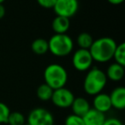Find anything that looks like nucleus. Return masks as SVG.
I'll use <instances>...</instances> for the list:
<instances>
[{
  "label": "nucleus",
  "mask_w": 125,
  "mask_h": 125,
  "mask_svg": "<svg viewBox=\"0 0 125 125\" xmlns=\"http://www.w3.org/2000/svg\"><path fill=\"white\" fill-rule=\"evenodd\" d=\"M108 2L111 4H114V5H118V4H121L122 3H123L124 0H107Z\"/></svg>",
  "instance_id": "nucleus-25"
},
{
  "label": "nucleus",
  "mask_w": 125,
  "mask_h": 125,
  "mask_svg": "<svg viewBox=\"0 0 125 125\" xmlns=\"http://www.w3.org/2000/svg\"><path fill=\"white\" fill-rule=\"evenodd\" d=\"M85 125H103L105 116L104 113H102L94 108H90L89 111L82 116Z\"/></svg>",
  "instance_id": "nucleus-11"
},
{
  "label": "nucleus",
  "mask_w": 125,
  "mask_h": 125,
  "mask_svg": "<svg viewBox=\"0 0 125 125\" xmlns=\"http://www.w3.org/2000/svg\"><path fill=\"white\" fill-rule=\"evenodd\" d=\"M105 75L107 79H110L113 82L121 81L124 76V66L118 64L116 62L111 63L107 68Z\"/></svg>",
  "instance_id": "nucleus-13"
},
{
  "label": "nucleus",
  "mask_w": 125,
  "mask_h": 125,
  "mask_svg": "<svg viewBox=\"0 0 125 125\" xmlns=\"http://www.w3.org/2000/svg\"><path fill=\"white\" fill-rule=\"evenodd\" d=\"M52 27L55 33H66L70 27V18L56 16V17L52 21Z\"/></svg>",
  "instance_id": "nucleus-14"
},
{
  "label": "nucleus",
  "mask_w": 125,
  "mask_h": 125,
  "mask_svg": "<svg viewBox=\"0 0 125 125\" xmlns=\"http://www.w3.org/2000/svg\"><path fill=\"white\" fill-rule=\"evenodd\" d=\"M52 93H53V89L51 87H49L46 83H43L40 85L36 91L37 96L42 101L50 100L52 96Z\"/></svg>",
  "instance_id": "nucleus-16"
},
{
  "label": "nucleus",
  "mask_w": 125,
  "mask_h": 125,
  "mask_svg": "<svg viewBox=\"0 0 125 125\" xmlns=\"http://www.w3.org/2000/svg\"><path fill=\"white\" fill-rule=\"evenodd\" d=\"M111 106L117 110L125 108V88L123 87H117L112 90L110 94Z\"/></svg>",
  "instance_id": "nucleus-9"
},
{
  "label": "nucleus",
  "mask_w": 125,
  "mask_h": 125,
  "mask_svg": "<svg viewBox=\"0 0 125 125\" xmlns=\"http://www.w3.org/2000/svg\"><path fill=\"white\" fill-rule=\"evenodd\" d=\"M10 113L9 106L3 102H0V123H7L8 117Z\"/></svg>",
  "instance_id": "nucleus-20"
},
{
  "label": "nucleus",
  "mask_w": 125,
  "mask_h": 125,
  "mask_svg": "<svg viewBox=\"0 0 125 125\" xmlns=\"http://www.w3.org/2000/svg\"><path fill=\"white\" fill-rule=\"evenodd\" d=\"M94 62L90 52L87 49H78L72 57L74 68L78 71H86L91 68Z\"/></svg>",
  "instance_id": "nucleus-6"
},
{
  "label": "nucleus",
  "mask_w": 125,
  "mask_h": 125,
  "mask_svg": "<svg viewBox=\"0 0 125 125\" xmlns=\"http://www.w3.org/2000/svg\"><path fill=\"white\" fill-rule=\"evenodd\" d=\"M32 51L37 55H43L49 51L48 41L45 39H36L31 45Z\"/></svg>",
  "instance_id": "nucleus-15"
},
{
  "label": "nucleus",
  "mask_w": 125,
  "mask_h": 125,
  "mask_svg": "<svg viewBox=\"0 0 125 125\" xmlns=\"http://www.w3.org/2000/svg\"><path fill=\"white\" fill-rule=\"evenodd\" d=\"M93 104H94V109L102 113L107 112L112 107L109 94H102V93H99V94L94 95Z\"/></svg>",
  "instance_id": "nucleus-10"
},
{
  "label": "nucleus",
  "mask_w": 125,
  "mask_h": 125,
  "mask_svg": "<svg viewBox=\"0 0 125 125\" xmlns=\"http://www.w3.org/2000/svg\"><path fill=\"white\" fill-rule=\"evenodd\" d=\"M23 125H29V124H28V123H24Z\"/></svg>",
  "instance_id": "nucleus-27"
},
{
  "label": "nucleus",
  "mask_w": 125,
  "mask_h": 125,
  "mask_svg": "<svg viewBox=\"0 0 125 125\" xmlns=\"http://www.w3.org/2000/svg\"><path fill=\"white\" fill-rule=\"evenodd\" d=\"M5 8L3 5V4H0V19H2L5 16Z\"/></svg>",
  "instance_id": "nucleus-24"
},
{
  "label": "nucleus",
  "mask_w": 125,
  "mask_h": 125,
  "mask_svg": "<svg viewBox=\"0 0 125 125\" xmlns=\"http://www.w3.org/2000/svg\"><path fill=\"white\" fill-rule=\"evenodd\" d=\"M103 125H123V124L119 119L115 117H111V118H108V119L105 118Z\"/></svg>",
  "instance_id": "nucleus-23"
},
{
  "label": "nucleus",
  "mask_w": 125,
  "mask_h": 125,
  "mask_svg": "<svg viewBox=\"0 0 125 125\" xmlns=\"http://www.w3.org/2000/svg\"><path fill=\"white\" fill-rule=\"evenodd\" d=\"M75 99L73 93L66 87H60L53 90L51 100L54 105L59 108H69L71 106Z\"/></svg>",
  "instance_id": "nucleus-8"
},
{
  "label": "nucleus",
  "mask_w": 125,
  "mask_h": 125,
  "mask_svg": "<svg viewBox=\"0 0 125 125\" xmlns=\"http://www.w3.org/2000/svg\"><path fill=\"white\" fill-rule=\"evenodd\" d=\"M107 77L103 70L99 68H92L88 70L83 82L85 92L89 95H96L101 93L105 87Z\"/></svg>",
  "instance_id": "nucleus-2"
},
{
  "label": "nucleus",
  "mask_w": 125,
  "mask_h": 125,
  "mask_svg": "<svg viewBox=\"0 0 125 125\" xmlns=\"http://www.w3.org/2000/svg\"><path fill=\"white\" fill-rule=\"evenodd\" d=\"M116 43L110 37H102L94 40L92 45L88 49L94 61L99 62H105L113 57Z\"/></svg>",
  "instance_id": "nucleus-1"
},
{
  "label": "nucleus",
  "mask_w": 125,
  "mask_h": 125,
  "mask_svg": "<svg viewBox=\"0 0 125 125\" xmlns=\"http://www.w3.org/2000/svg\"><path fill=\"white\" fill-rule=\"evenodd\" d=\"M52 9L57 16L70 18L76 14L79 2L78 0H57Z\"/></svg>",
  "instance_id": "nucleus-7"
},
{
  "label": "nucleus",
  "mask_w": 125,
  "mask_h": 125,
  "mask_svg": "<svg viewBox=\"0 0 125 125\" xmlns=\"http://www.w3.org/2000/svg\"><path fill=\"white\" fill-rule=\"evenodd\" d=\"M49 51L56 57H66L72 52L74 42L66 33H55L48 40Z\"/></svg>",
  "instance_id": "nucleus-4"
},
{
  "label": "nucleus",
  "mask_w": 125,
  "mask_h": 125,
  "mask_svg": "<svg viewBox=\"0 0 125 125\" xmlns=\"http://www.w3.org/2000/svg\"><path fill=\"white\" fill-rule=\"evenodd\" d=\"M73 114L79 116H83L90 109V104L89 102L86 99L82 97H77L75 98L72 103L71 106Z\"/></svg>",
  "instance_id": "nucleus-12"
},
{
  "label": "nucleus",
  "mask_w": 125,
  "mask_h": 125,
  "mask_svg": "<svg viewBox=\"0 0 125 125\" xmlns=\"http://www.w3.org/2000/svg\"><path fill=\"white\" fill-rule=\"evenodd\" d=\"M4 1H5V0H0V4H3Z\"/></svg>",
  "instance_id": "nucleus-26"
},
{
  "label": "nucleus",
  "mask_w": 125,
  "mask_h": 125,
  "mask_svg": "<svg viewBox=\"0 0 125 125\" xmlns=\"http://www.w3.org/2000/svg\"><path fill=\"white\" fill-rule=\"evenodd\" d=\"M112 58L115 59L116 63L125 66V44L123 42L116 45Z\"/></svg>",
  "instance_id": "nucleus-18"
},
{
  "label": "nucleus",
  "mask_w": 125,
  "mask_h": 125,
  "mask_svg": "<svg viewBox=\"0 0 125 125\" xmlns=\"http://www.w3.org/2000/svg\"><path fill=\"white\" fill-rule=\"evenodd\" d=\"M57 0H37L39 5L45 9H52Z\"/></svg>",
  "instance_id": "nucleus-22"
},
{
  "label": "nucleus",
  "mask_w": 125,
  "mask_h": 125,
  "mask_svg": "<svg viewBox=\"0 0 125 125\" xmlns=\"http://www.w3.org/2000/svg\"><path fill=\"white\" fill-rule=\"evenodd\" d=\"M45 83L53 90L63 87L68 81V73L64 67L57 63H51L44 71Z\"/></svg>",
  "instance_id": "nucleus-3"
},
{
  "label": "nucleus",
  "mask_w": 125,
  "mask_h": 125,
  "mask_svg": "<svg viewBox=\"0 0 125 125\" xmlns=\"http://www.w3.org/2000/svg\"><path fill=\"white\" fill-rule=\"evenodd\" d=\"M28 123L29 125H53L54 117L45 108H34L28 114Z\"/></svg>",
  "instance_id": "nucleus-5"
},
{
  "label": "nucleus",
  "mask_w": 125,
  "mask_h": 125,
  "mask_svg": "<svg viewBox=\"0 0 125 125\" xmlns=\"http://www.w3.org/2000/svg\"><path fill=\"white\" fill-rule=\"evenodd\" d=\"M25 122L26 120L22 113L19 111H13L10 113L7 123H9L10 125H23L26 123Z\"/></svg>",
  "instance_id": "nucleus-19"
},
{
  "label": "nucleus",
  "mask_w": 125,
  "mask_h": 125,
  "mask_svg": "<svg viewBox=\"0 0 125 125\" xmlns=\"http://www.w3.org/2000/svg\"><path fill=\"white\" fill-rule=\"evenodd\" d=\"M76 42L81 49H87L88 50L94 42V39L91 36L90 33L83 32L77 36Z\"/></svg>",
  "instance_id": "nucleus-17"
},
{
  "label": "nucleus",
  "mask_w": 125,
  "mask_h": 125,
  "mask_svg": "<svg viewBox=\"0 0 125 125\" xmlns=\"http://www.w3.org/2000/svg\"><path fill=\"white\" fill-rule=\"evenodd\" d=\"M64 125H85L82 116H76L75 114L69 115L65 119Z\"/></svg>",
  "instance_id": "nucleus-21"
}]
</instances>
